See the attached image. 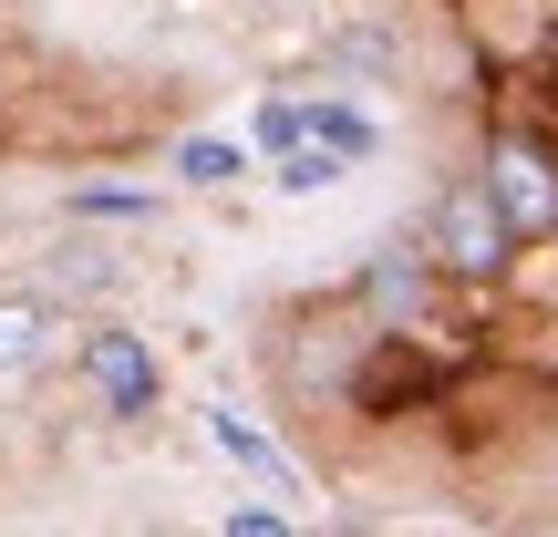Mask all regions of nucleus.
I'll return each instance as SVG.
<instances>
[{
  "instance_id": "f257e3e1",
  "label": "nucleus",
  "mask_w": 558,
  "mask_h": 537,
  "mask_svg": "<svg viewBox=\"0 0 558 537\" xmlns=\"http://www.w3.org/2000/svg\"><path fill=\"white\" fill-rule=\"evenodd\" d=\"M424 248H435L445 269H465V279H486V269L507 259V218H497V197H486V176H465V186H445V197H435Z\"/></svg>"
},
{
  "instance_id": "f03ea898",
  "label": "nucleus",
  "mask_w": 558,
  "mask_h": 537,
  "mask_svg": "<svg viewBox=\"0 0 558 537\" xmlns=\"http://www.w3.org/2000/svg\"><path fill=\"white\" fill-rule=\"evenodd\" d=\"M73 362H83V382L104 393V414H156V352H145L135 331H94Z\"/></svg>"
},
{
  "instance_id": "7ed1b4c3",
  "label": "nucleus",
  "mask_w": 558,
  "mask_h": 537,
  "mask_svg": "<svg viewBox=\"0 0 558 537\" xmlns=\"http://www.w3.org/2000/svg\"><path fill=\"white\" fill-rule=\"evenodd\" d=\"M207 435H218V455H228V465H248V476H259L269 497H290V455H279L269 435H248L239 414H207Z\"/></svg>"
},
{
  "instance_id": "20e7f679",
  "label": "nucleus",
  "mask_w": 558,
  "mask_h": 537,
  "mask_svg": "<svg viewBox=\"0 0 558 537\" xmlns=\"http://www.w3.org/2000/svg\"><path fill=\"white\" fill-rule=\"evenodd\" d=\"M248 176V145L239 135H186L177 145V186H239Z\"/></svg>"
},
{
  "instance_id": "39448f33",
  "label": "nucleus",
  "mask_w": 558,
  "mask_h": 537,
  "mask_svg": "<svg viewBox=\"0 0 558 537\" xmlns=\"http://www.w3.org/2000/svg\"><path fill=\"white\" fill-rule=\"evenodd\" d=\"M41 341H52V310H41V300H0V382L32 373Z\"/></svg>"
},
{
  "instance_id": "423d86ee",
  "label": "nucleus",
  "mask_w": 558,
  "mask_h": 537,
  "mask_svg": "<svg viewBox=\"0 0 558 537\" xmlns=\"http://www.w3.org/2000/svg\"><path fill=\"white\" fill-rule=\"evenodd\" d=\"M352 176V156H331V145H279V186L290 197H320V186Z\"/></svg>"
},
{
  "instance_id": "0eeeda50",
  "label": "nucleus",
  "mask_w": 558,
  "mask_h": 537,
  "mask_svg": "<svg viewBox=\"0 0 558 537\" xmlns=\"http://www.w3.org/2000/svg\"><path fill=\"white\" fill-rule=\"evenodd\" d=\"M52 279H62V290H124V259H104L94 239H73V248L52 259Z\"/></svg>"
},
{
  "instance_id": "6e6552de",
  "label": "nucleus",
  "mask_w": 558,
  "mask_h": 537,
  "mask_svg": "<svg viewBox=\"0 0 558 537\" xmlns=\"http://www.w3.org/2000/svg\"><path fill=\"white\" fill-rule=\"evenodd\" d=\"M73 218H156L145 186H73Z\"/></svg>"
},
{
  "instance_id": "1a4fd4ad",
  "label": "nucleus",
  "mask_w": 558,
  "mask_h": 537,
  "mask_svg": "<svg viewBox=\"0 0 558 537\" xmlns=\"http://www.w3.org/2000/svg\"><path fill=\"white\" fill-rule=\"evenodd\" d=\"M414 290H424V259H414V248H403V259H373V300H383V310L414 300Z\"/></svg>"
},
{
  "instance_id": "9d476101",
  "label": "nucleus",
  "mask_w": 558,
  "mask_h": 537,
  "mask_svg": "<svg viewBox=\"0 0 558 537\" xmlns=\"http://www.w3.org/2000/svg\"><path fill=\"white\" fill-rule=\"evenodd\" d=\"M228 537H290V527H279L269 507H239V517H228Z\"/></svg>"
}]
</instances>
